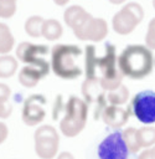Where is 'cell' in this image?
<instances>
[{
	"label": "cell",
	"mask_w": 155,
	"mask_h": 159,
	"mask_svg": "<svg viewBox=\"0 0 155 159\" xmlns=\"http://www.w3.org/2000/svg\"><path fill=\"white\" fill-rule=\"evenodd\" d=\"M145 46L150 50H155V17H153L148 24V30L145 34Z\"/></svg>",
	"instance_id": "cb8c5ba5"
},
{
	"label": "cell",
	"mask_w": 155,
	"mask_h": 159,
	"mask_svg": "<svg viewBox=\"0 0 155 159\" xmlns=\"http://www.w3.org/2000/svg\"><path fill=\"white\" fill-rule=\"evenodd\" d=\"M14 45H15V39L10 31V27L6 24L0 22V53L6 55L12 50Z\"/></svg>",
	"instance_id": "ac0fdd59"
},
{
	"label": "cell",
	"mask_w": 155,
	"mask_h": 159,
	"mask_svg": "<svg viewBox=\"0 0 155 159\" xmlns=\"http://www.w3.org/2000/svg\"><path fill=\"white\" fill-rule=\"evenodd\" d=\"M11 112H12V106L9 102V99L0 101V118L1 119H5V118L10 117Z\"/></svg>",
	"instance_id": "d4e9b609"
},
{
	"label": "cell",
	"mask_w": 155,
	"mask_h": 159,
	"mask_svg": "<svg viewBox=\"0 0 155 159\" xmlns=\"http://www.w3.org/2000/svg\"><path fill=\"white\" fill-rule=\"evenodd\" d=\"M129 112L145 125L155 123V92L145 89L136 93L130 102Z\"/></svg>",
	"instance_id": "52a82bcc"
},
{
	"label": "cell",
	"mask_w": 155,
	"mask_h": 159,
	"mask_svg": "<svg viewBox=\"0 0 155 159\" xmlns=\"http://www.w3.org/2000/svg\"><path fill=\"white\" fill-rule=\"evenodd\" d=\"M7 134H9V129H7V125L4 123V122H0V144L4 143L7 138Z\"/></svg>",
	"instance_id": "83f0119b"
},
{
	"label": "cell",
	"mask_w": 155,
	"mask_h": 159,
	"mask_svg": "<svg viewBox=\"0 0 155 159\" xmlns=\"http://www.w3.org/2000/svg\"><path fill=\"white\" fill-rule=\"evenodd\" d=\"M144 19V9L139 2H126L112 19V27L119 35H129Z\"/></svg>",
	"instance_id": "5b68a950"
},
{
	"label": "cell",
	"mask_w": 155,
	"mask_h": 159,
	"mask_svg": "<svg viewBox=\"0 0 155 159\" xmlns=\"http://www.w3.org/2000/svg\"><path fill=\"white\" fill-rule=\"evenodd\" d=\"M56 159H74V157L69 152H62L58 154V157Z\"/></svg>",
	"instance_id": "f1b7e54d"
},
{
	"label": "cell",
	"mask_w": 155,
	"mask_h": 159,
	"mask_svg": "<svg viewBox=\"0 0 155 159\" xmlns=\"http://www.w3.org/2000/svg\"><path fill=\"white\" fill-rule=\"evenodd\" d=\"M138 139L141 148H150L155 145V127L145 125L138 129Z\"/></svg>",
	"instance_id": "7402d4cb"
},
{
	"label": "cell",
	"mask_w": 155,
	"mask_h": 159,
	"mask_svg": "<svg viewBox=\"0 0 155 159\" xmlns=\"http://www.w3.org/2000/svg\"><path fill=\"white\" fill-rule=\"evenodd\" d=\"M64 116L60 120V130L63 135L73 138L78 135L87 124L88 104L86 101L71 96L63 106Z\"/></svg>",
	"instance_id": "277c9868"
},
{
	"label": "cell",
	"mask_w": 155,
	"mask_h": 159,
	"mask_svg": "<svg viewBox=\"0 0 155 159\" xmlns=\"http://www.w3.org/2000/svg\"><path fill=\"white\" fill-rule=\"evenodd\" d=\"M73 34L78 40L99 42L108 35V24L100 17L91 16L79 29L74 30Z\"/></svg>",
	"instance_id": "7c38bea8"
},
{
	"label": "cell",
	"mask_w": 155,
	"mask_h": 159,
	"mask_svg": "<svg viewBox=\"0 0 155 159\" xmlns=\"http://www.w3.org/2000/svg\"><path fill=\"white\" fill-rule=\"evenodd\" d=\"M35 152L40 159H53L58 152L60 135L55 127L45 124L33 133Z\"/></svg>",
	"instance_id": "8992f818"
},
{
	"label": "cell",
	"mask_w": 155,
	"mask_h": 159,
	"mask_svg": "<svg viewBox=\"0 0 155 159\" xmlns=\"http://www.w3.org/2000/svg\"><path fill=\"white\" fill-rule=\"evenodd\" d=\"M17 70V61L10 55L0 56V78H9L15 75Z\"/></svg>",
	"instance_id": "ffe728a7"
},
{
	"label": "cell",
	"mask_w": 155,
	"mask_h": 159,
	"mask_svg": "<svg viewBox=\"0 0 155 159\" xmlns=\"http://www.w3.org/2000/svg\"><path fill=\"white\" fill-rule=\"evenodd\" d=\"M63 27L61 22L56 19H47L43 21L42 25V36L48 41L58 40L62 36Z\"/></svg>",
	"instance_id": "2e32d148"
},
{
	"label": "cell",
	"mask_w": 155,
	"mask_h": 159,
	"mask_svg": "<svg viewBox=\"0 0 155 159\" xmlns=\"http://www.w3.org/2000/svg\"><path fill=\"white\" fill-rule=\"evenodd\" d=\"M128 147L119 130L107 135L98 145L99 159H128Z\"/></svg>",
	"instance_id": "9c48e42d"
},
{
	"label": "cell",
	"mask_w": 155,
	"mask_h": 159,
	"mask_svg": "<svg viewBox=\"0 0 155 159\" xmlns=\"http://www.w3.org/2000/svg\"><path fill=\"white\" fill-rule=\"evenodd\" d=\"M45 75L37 68V67H33V66H24L20 72H19V82L24 86V87H27V88H32L35 87L40 80Z\"/></svg>",
	"instance_id": "9a60e30c"
},
{
	"label": "cell",
	"mask_w": 155,
	"mask_h": 159,
	"mask_svg": "<svg viewBox=\"0 0 155 159\" xmlns=\"http://www.w3.org/2000/svg\"><path fill=\"white\" fill-rule=\"evenodd\" d=\"M91 16L92 14L86 11L81 5H71L63 12V20L72 31L79 29Z\"/></svg>",
	"instance_id": "5bb4252c"
},
{
	"label": "cell",
	"mask_w": 155,
	"mask_h": 159,
	"mask_svg": "<svg viewBox=\"0 0 155 159\" xmlns=\"http://www.w3.org/2000/svg\"><path fill=\"white\" fill-rule=\"evenodd\" d=\"M122 134H123V139H124V142L128 147L129 153L136 154L141 149L139 139H138V129H135L133 127H129V128L124 129L122 132Z\"/></svg>",
	"instance_id": "44dd1931"
},
{
	"label": "cell",
	"mask_w": 155,
	"mask_h": 159,
	"mask_svg": "<svg viewBox=\"0 0 155 159\" xmlns=\"http://www.w3.org/2000/svg\"><path fill=\"white\" fill-rule=\"evenodd\" d=\"M138 159H155V145L145 148L138 157Z\"/></svg>",
	"instance_id": "484cf974"
},
{
	"label": "cell",
	"mask_w": 155,
	"mask_h": 159,
	"mask_svg": "<svg viewBox=\"0 0 155 159\" xmlns=\"http://www.w3.org/2000/svg\"><path fill=\"white\" fill-rule=\"evenodd\" d=\"M46 97L42 94L29 96L22 106L21 118L22 122L30 127L41 123L46 117Z\"/></svg>",
	"instance_id": "8fae6325"
},
{
	"label": "cell",
	"mask_w": 155,
	"mask_h": 159,
	"mask_svg": "<svg viewBox=\"0 0 155 159\" xmlns=\"http://www.w3.org/2000/svg\"><path fill=\"white\" fill-rule=\"evenodd\" d=\"M11 94V89L7 84L0 82V101H4V99H9Z\"/></svg>",
	"instance_id": "4316f807"
},
{
	"label": "cell",
	"mask_w": 155,
	"mask_h": 159,
	"mask_svg": "<svg viewBox=\"0 0 155 159\" xmlns=\"http://www.w3.org/2000/svg\"><path fill=\"white\" fill-rule=\"evenodd\" d=\"M45 19L40 15H32L30 16L24 25L25 32L30 37H40L42 36V25H43Z\"/></svg>",
	"instance_id": "d6986e66"
},
{
	"label": "cell",
	"mask_w": 155,
	"mask_h": 159,
	"mask_svg": "<svg viewBox=\"0 0 155 159\" xmlns=\"http://www.w3.org/2000/svg\"><path fill=\"white\" fill-rule=\"evenodd\" d=\"M129 96H130V93H129L128 87L122 83L115 89L108 91V93H107V102H109L110 104H114V106H122V104L128 102Z\"/></svg>",
	"instance_id": "e0dca14e"
},
{
	"label": "cell",
	"mask_w": 155,
	"mask_h": 159,
	"mask_svg": "<svg viewBox=\"0 0 155 159\" xmlns=\"http://www.w3.org/2000/svg\"><path fill=\"white\" fill-rule=\"evenodd\" d=\"M151 2H153V6H154V9H155V0H151Z\"/></svg>",
	"instance_id": "1f68e13d"
},
{
	"label": "cell",
	"mask_w": 155,
	"mask_h": 159,
	"mask_svg": "<svg viewBox=\"0 0 155 159\" xmlns=\"http://www.w3.org/2000/svg\"><path fill=\"white\" fill-rule=\"evenodd\" d=\"M129 116H130L129 109H125L119 106L109 104L104 108L100 118L104 122V124H107L108 127L113 129H119L126 124Z\"/></svg>",
	"instance_id": "4fadbf2b"
},
{
	"label": "cell",
	"mask_w": 155,
	"mask_h": 159,
	"mask_svg": "<svg viewBox=\"0 0 155 159\" xmlns=\"http://www.w3.org/2000/svg\"><path fill=\"white\" fill-rule=\"evenodd\" d=\"M56 5H58V6H64L69 0H52Z\"/></svg>",
	"instance_id": "f546056e"
},
{
	"label": "cell",
	"mask_w": 155,
	"mask_h": 159,
	"mask_svg": "<svg viewBox=\"0 0 155 159\" xmlns=\"http://www.w3.org/2000/svg\"><path fill=\"white\" fill-rule=\"evenodd\" d=\"M17 0H0V19H10L16 12Z\"/></svg>",
	"instance_id": "603a6c76"
},
{
	"label": "cell",
	"mask_w": 155,
	"mask_h": 159,
	"mask_svg": "<svg viewBox=\"0 0 155 159\" xmlns=\"http://www.w3.org/2000/svg\"><path fill=\"white\" fill-rule=\"evenodd\" d=\"M97 48L93 45L86 47V78L98 80L104 91L115 89L122 84L124 75L117 67L118 57L115 53V46L110 42H105L104 53L97 55Z\"/></svg>",
	"instance_id": "6da1fadb"
},
{
	"label": "cell",
	"mask_w": 155,
	"mask_h": 159,
	"mask_svg": "<svg viewBox=\"0 0 155 159\" xmlns=\"http://www.w3.org/2000/svg\"><path fill=\"white\" fill-rule=\"evenodd\" d=\"M108 1L113 5H120V4H124L126 0H108Z\"/></svg>",
	"instance_id": "4dcf8cb0"
},
{
	"label": "cell",
	"mask_w": 155,
	"mask_h": 159,
	"mask_svg": "<svg viewBox=\"0 0 155 159\" xmlns=\"http://www.w3.org/2000/svg\"><path fill=\"white\" fill-rule=\"evenodd\" d=\"M118 67L124 76L140 80L153 71V52L144 45H129L119 55Z\"/></svg>",
	"instance_id": "7a4b0ae2"
},
{
	"label": "cell",
	"mask_w": 155,
	"mask_h": 159,
	"mask_svg": "<svg viewBox=\"0 0 155 159\" xmlns=\"http://www.w3.org/2000/svg\"><path fill=\"white\" fill-rule=\"evenodd\" d=\"M82 55L81 47L76 45L57 43L51 50V70L63 80H73L82 75V68L77 63Z\"/></svg>",
	"instance_id": "3957f363"
},
{
	"label": "cell",
	"mask_w": 155,
	"mask_h": 159,
	"mask_svg": "<svg viewBox=\"0 0 155 159\" xmlns=\"http://www.w3.org/2000/svg\"><path fill=\"white\" fill-rule=\"evenodd\" d=\"M48 53V47L45 45H35L32 42H20L16 47V57L21 62L37 67L45 76L50 72V65L43 58Z\"/></svg>",
	"instance_id": "ba28073f"
},
{
	"label": "cell",
	"mask_w": 155,
	"mask_h": 159,
	"mask_svg": "<svg viewBox=\"0 0 155 159\" xmlns=\"http://www.w3.org/2000/svg\"><path fill=\"white\" fill-rule=\"evenodd\" d=\"M81 92H82V96H83V98L86 99L87 103H92V104L95 106L93 117H94V119H99L104 108L107 107L105 91L102 88L99 81L86 78L82 82Z\"/></svg>",
	"instance_id": "30bf717a"
}]
</instances>
